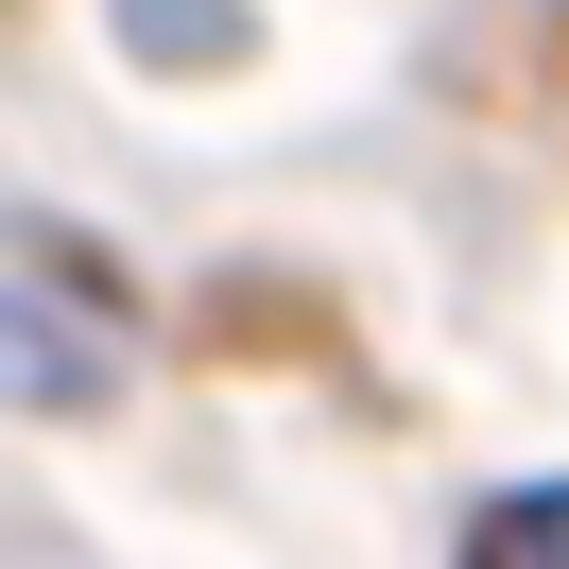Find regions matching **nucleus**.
Here are the masks:
<instances>
[{"label": "nucleus", "mask_w": 569, "mask_h": 569, "mask_svg": "<svg viewBox=\"0 0 569 569\" xmlns=\"http://www.w3.org/2000/svg\"><path fill=\"white\" fill-rule=\"evenodd\" d=\"M466 569H569V483H518L466 518Z\"/></svg>", "instance_id": "f03ea898"}, {"label": "nucleus", "mask_w": 569, "mask_h": 569, "mask_svg": "<svg viewBox=\"0 0 569 569\" xmlns=\"http://www.w3.org/2000/svg\"><path fill=\"white\" fill-rule=\"evenodd\" d=\"M0 397H104V346H70V311L0 293Z\"/></svg>", "instance_id": "f257e3e1"}]
</instances>
